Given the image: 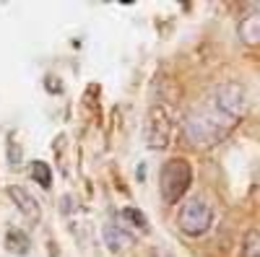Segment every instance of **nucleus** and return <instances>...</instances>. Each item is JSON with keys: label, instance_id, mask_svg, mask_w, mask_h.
<instances>
[{"label": "nucleus", "instance_id": "6", "mask_svg": "<svg viewBox=\"0 0 260 257\" xmlns=\"http://www.w3.org/2000/svg\"><path fill=\"white\" fill-rule=\"evenodd\" d=\"M237 36H240V42L247 45V47L260 45V11L257 8L240 18V24H237Z\"/></svg>", "mask_w": 260, "mask_h": 257}, {"label": "nucleus", "instance_id": "2", "mask_svg": "<svg viewBox=\"0 0 260 257\" xmlns=\"http://www.w3.org/2000/svg\"><path fill=\"white\" fill-rule=\"evenodd\" d=\"M177 122V91L172 86H154L143 125V143L151 151H164L172 143Z\"/></svg>", "mask_w": 260, "mask_h": 257}, {"label": "nucleus", "instance_id": "3", "mask_svg": "<svg viewBox=\"0 0 260 257\" xmlns=\"http://www.w3.org/2000/svg\"><path fill=\"white\" fill-rule=\"evenodd\" d=\"M190 185H192V166H190L187 159L175 156V159H167L161 164V171H159V195H161V203L177 205L182 200V195L190 190Z\"/></svg>", "mask_w": 260, "mask_h": 257}, {"label": "nucleus", "instance_id": "10", "mask_svg": "<svg viewBox=\"0 0 260 257\" xmlns=\"http://www.w3.org/2000/svg\"><path fill=\"white\" fill-rule=\"evenodd\" d=\"M242 257H260V231L250 229L242 239Z\"/></svg>", "mask_w": 260, "mask_h": 257}, {"label": "nucleus", "instance_id": "1", "mask_svg": "<svg viewBox=\"0 0 260 257\" xmlns=\"http://www.w3.org/2000/svg\"><path fill=\"white\" fill-rule=\"evenodd\" d=\"M247 112V94L240 83L226 81L198 99L182 117V135L192 148H211L232 135Z\"/></svg>", "mask_w": 260, "mask_h": 257}, {"label": "nucleus", "instance_id": "4", "mask_svg": "<svg viewBox=\"0 0 260 257\" xmlns=\"http://www.w3.org/2000/svg\"><path fill=\"white\" fill-rule=\"evenodd\" d=\"M213 226V208L206 198H190L177 210V229L190 239H198Z\"/></svg>", "mask_w": 260, "mask_h": 257}, {"label": "nucleus", "instance_id": "9", "mask_svg": "<svg viewBox=\"0 0 260 257\" xmlns=\"http://www.w3.org/2000/svg\"><path fill=\"white\" fill-rule=\"evenodd\" d=\"M31 179L42 187V190H50L52 187V169L45 161H34L31 164Z\"/></svg>", "mask_w": 260, "mask_h": 257}, {"label": "nucleus", "instance_id": "8", "mask_svg": "<svg viewBox=\"0 0 260 257\" xmlns=\"http://www.w3.org/2000/svg\"><path fill=\"white\" fill-rule=\"evenodd\" d=\"M6 249L13 252V254H29L31 249V239L26 237V231H21V229H11L6 234V239H3Z\"/></svg>", "mask_w": 260, "mask_h": 257}, {"label": "nucleus", "instance_id": "11", "mask_svg": "<svg viewBox=\"0 0 260 257\" xmlns=\"http://www.w3.org/2000/svg\"><path fill=\"white\" fill-rule=\"evenodd\" d=\"M122 216L133 224L136 229H141V231H148V218L143 216V213L138 210V208H122Z\"/></svg>", "mask_w": 260, "mask_h": 257}, {"label": "nucleus", "instance_id": "7", "mask_svg": "<svg viewBox=\"0 0 260 257\" xmlns=\"http://www.w3.org/2000/svg\"><path fill=\"white\" fill-rule=\"evenodd\" d=\"M102 237H104V244L110 247V252H122L133 244V237H130L122 226H115V224H107Z\"/></svg>", "mask_w": 260, "mask_h": 257}, {"label": "nucleus", "instance_id": "5", "mask_svg": "<svg viewBox=\"0 0 260 257\" xmlns=\"http://www.w3.org/2000/svg\"><path fill=\"white\" fill-rule=\"evenodd\" d=\"M8 198L13 200L16 210H21L29 221H39V218H42V205H39V200L31 195L29 190L21 187V185H11V187H8Z\"/></svg>", "mask_w": 260, "mask_h": 257}]
</instances>
